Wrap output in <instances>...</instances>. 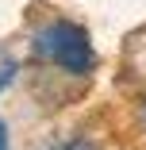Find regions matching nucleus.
<instances>
[{
    "label": "nucleus",
    "instance_id": "1",
    "mask_svg": "<svg viewBox=\"0 0 146 150\" xmlns=\"http://www.w3.org/2000/svg\"><path fill=\"white\" fill-rule=\"evenodd\" d=\"M31 50H35V58H42V62L66 69V73H89L96 66L89 31L73 19H50L46 27H39L31 39Z\"/></svg>",
    "mask_w": 146,
    "mask_h": 150
},
{
    "label": "nucleus",
    "instance_id": "2",
    "mask_svg": "<svg viewBox=\"0 0 146 150\" xmlns=\"http://www.w3.org/2000/svg\"><path fill=\"white\" fill-rule=\"evenodd\" d=\"M12 77H16V62H4V66H0V88H4Z\"/></svg>",
    "mask_w": 146,
    "mask_h": 150
},
{
    "label": "nucleus",
    "instance_id": "3",
    "mask_svg": "<svg viewBox=\"0 0 146 150\" xmlns=\"http://www.w3.org/2000/svg\"><path fill=\"white\" fill-rule=\"evenodd\" d=\"M0 150H8V123L0 119Z\"/></svg>",
    "mask_w": 146,
    "mask_h": 150
}]
</instances>
